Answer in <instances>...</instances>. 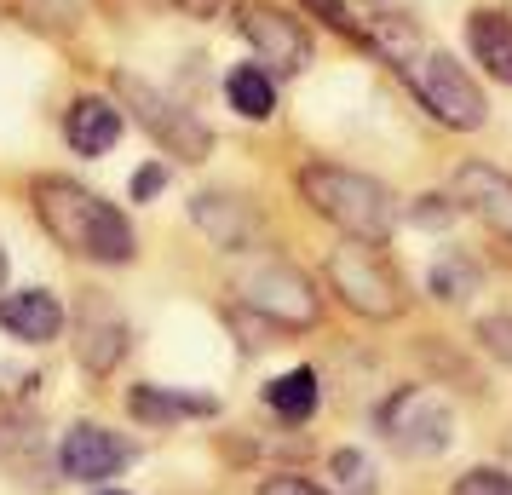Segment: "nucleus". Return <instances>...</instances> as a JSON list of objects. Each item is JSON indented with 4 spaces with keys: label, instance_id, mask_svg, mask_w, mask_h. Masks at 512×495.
Here are the masks:
<instances>
[{
    "label": "nucleus",
    "instance_id": "18",
    "mask_svg": "<svg viewBox=\"0 0 512 495\" xmlns=\"http://www.w3.org/2000/svg\"><path fill=\"white\" fill-rule=\"evenodd\" d=\"M265 403L277 409L282 421H311V409H317V375L311 369H288L265 386Z\"/></svg>",
    "mask_w": 512,
    "mask_h": 495
},
{
    "label": "nucleus",
    "instance_id": "16",
    "mask_svg": "<svg viewBox=\"0 0 512 495\" xmlns=\"http://www.w3.org/2000/svg\"><path fill=\"white\" fill-rule=\"evenodd\" d=\"M466 41H472V58L495 81L512 87V18H501V12H472L466 18Z\"/></svg>",
    "mask_w": 512,
    "mask_h": 495
},
{
    "label": "nucleus",
    "instance_id": "27",
    "mask_svg": "<svg viewBox=\"0 0 512 495\" xmlns=\"http://www.w3.org/2000/svg\"><path fill=\"white\" fill-rule=\"evenodd\" d=\"M259 495H323V490H317V484H305V478L277 472V478H265V484H259Z\"/></svg>",
    "mask_w": 512,
    "mask_h": 495
},
{
    "label": "nucleus",
    "instance_id": "32",
    "mask_svg": "<svg viewBox=\"0 0 512 495\" xmlns=\"http://www.w3.org/2000/svg\"><path fill=\"white\" fill-rule=\"evenodd\" d=\"M507 449H512V438H507Z\"/></svg>",
    "mask_w": 512,
    "mask_h": 495
},
{
    "label": "nucleus",
    "instance_id": "7",
    "mask_svg": "<svg viewBox=\"0 0 512 495\" xmlns=\"http://www.w3.org/2000/svg\"><path fill=\"white\" fill-rule=\"evenodd\" d=\"M236 294H242L248 311L271 317V323H282V329H311V323H317V294H311V283L282 260L248 265L242 283H236Z\"/></svg>",
    "mask_w": 512,
    "mask_h": 495
},
{
    "label": "nucleus",
    "instance_id": "31",
    "mask_svg": "<svg viewBox=\"0 0 512 495\" xmlns=\"http://www.w3.org/2000/svg\"><path fill=\"white\" fill-rule=\"evenodd\" d=\"M98 495H121V490H98Z\"/></svg>",
    "mask_w": 512,
    "mask_h": 495
},
{
    "label": "nucleus",
    "instance_id": "5",
    "mask_svg": "<svg viewBox=\"0 0 512 495\" xmlns=\"http://www.w3.org/2000/svg\"><path fill=\"white\" fill-rule=\"evenodd\" d=\"M403 75H409L415 98L443 121V127H461V133L484 127V116H489L484 93H478V81H472L449 52H415V58L403 64Z\"/></svg>",
    "mask_w": 512,
    "mask_h": 495
},
{
    "label": "nucleus",
    "instance_id": "26",
    "mask_svg": "<svg viewBox=\"0 0 512 495\" xmlns=\"http://www.w3.org/2000/svg\"><path fill=\"white\" fill-rule=\"evenodd\" d=\"M449 219H455V208L443 196H420L415 202V225H449Z\"/></svg>",
    "mask_w": 512,
    "mask_h": 495
},
{
    "label": "nucleus",
    "instance_id": "22",
    "mask_svg": "<svg viewBox=\"0 0 512 495\" xmlns=\"http://www.w3.org/2000/svg\"><path fill=\"white\" fill-rule=\"evenodd\" d=\"M449 495H512V472H495V467H472L466 478H455Z\"/></svg>",
    "mask_w": 512,
    "mask_h": 495
},
{
    "label": "nucleus",
    "instance_id": "1",
    "mask_svg": "<svg viewBox=\"0 0 512 495\" xmlns=\"http://www.w3.org/2000/svg\"><path fill=\"white\" fill-rule=\"evenodd\" d=\"M35 213H41V225L52 231L58 248H70L81 260H98V265H127L133 260V225L121 219L104 196L93 190H81L75 179H35Z\"/></svg>",
    "mask_w": 512,
    "mask_h": 495
},
{
    "label": "nucleus",
    "instance_id": "6",
    "mask_svg": "<svg viewBox=\"0 0 512 495\" xmlns=\"http://www.w3.org/2000/svg\"><path fill=\"white\" fill-rule=\"evenodd\" d=\"M116 93L127 98V110L139 116V127H144L156 144H162V150H173V156H190V162H202V156H208L213 133H208L196 116H190V104L167 98L162 87H150V81H139V75H127V70L116 75Z\"/></svg>",
    "mask_w": 512,
    "mask_h": 495
},
{
    "label": "nucleus",
    "instance_id": "3",
    "mask_svg": "<svg viewBox=\"0 0 512 495\" xmlns=\"http://www.w3.org/2000/svg\"><path fill=\"white\" fill-rule=\"evenodd\" d=\"M328 283L334 294L346 300L357 317H374V323H386L403 311V283H397V271L386 265L380 254V242H340L334 254H328Z\"/></svg>",
    "mask_w": 512,
    "mask_h": 495
},
{
    "label": "nucleus",
    "instance_id": "21",
    "mask_svg": "<svg viewBox=\"0 0 512 495\" xmlns=\"http://www.w3.org/2000/svg\"><path fill=\"white\" fill-rule=\"evenodd\" d=\"M18 12H24L35 29H58V35H70L81 24V6L75 0H18Z\"/></svg>",
    "mask_w": 512,
    "mask_h": 495
},
{
    "label": "nucleus",
    "instance_id": "24",
    "mask_svg": "<svg viewBox=\"0 0 512 495\" xmlns=\"http://www.w3.org/2000/svg\"><path fill=\"white\" fill-rule=\"evenodd\" d=\"M305 6H311V12H317L323 24H334L340 35H363V29H357V18H351L346 0H305Z\"/></svg>",
    "mask_w": 512,
    "mask_h": 495
},
{
    "label": "nucleus",
    "instance_id": "2",
    "mask_svg": "<svg viewBox=\"0 0 512 495\" xmlns=\"http://www.w3.org/2000/svg\"><path fill=\"white\" fill-rule=\"evenodd\" d=\"M300 190H305V202L323 213V219H334V225H340L346 236H357V242H386L392 225H397L392 190L380 185V179H369V173L311 162L300 173Z\"/></svg>",
    "mask_w": 512,
    "mask_h": 495
},
{
    "label": "nucleus",
    "instance_id": "9",
    "mask_svg": "<svg viewBox=\"0 0 512 495\" xmlns=\"http://www.w3.org/2000/svg\"><path fill=\"white\" fill-rule=\"evenodd\" d=\"M133 461V444L116 438V432H104V426L81 421L64 432V444H58V472L75 478V484H98V478H116L121 467Z\"/></svg>",
    "mask_w": 512,
    "mask_h": 495
},
{
    "label": "nucleus",
    "instance_id": "10",
    "mask_svg": "<svg viewBox=\"0 0 512 495\" xmlns=\"http://www.w3.org/2000/svg\"><path fill=\"white\" fill-rule=\"evenodd\" d=\"M121 357H127V317L110 300L87 294L81 311H75V363L87 375H110Z\"/></svg>",
    "mask_w": 512,
    "mask_h": 495
},
{
    "label": "nucleus",
    "instance_id": "8",
    "mask_svg": "<svg viewBox=\"0 0 512 495\" xmlns=\"http://www.w3.org/2000/svg\"><path fill=\"white\" fill-rule=\"evenodd\" d=\"M236 29L248 35V47L282 75H300L311 64V41H305V29L294 18H282L277 6H259V0H242L236 6Z\"/></svg>",
    "mask_w": 512,
    "mask_h": 495
},
{
    "label": "nucleus",
    "instance_id": "14",
    "mask_svg": "<svg viewBox=\"0 0 512 495\" xmlns=\"http://www.w3.org/2000/svg\"><path fill=\"white\" fill-rule=\"evenodd\" d=\"M64 133H70L75 156H104V150L121 139V110L110 104V98H75Z\"/></svg>",
    "mask_w": 512,
    "mask_h": 495
},
{
    "label": "nucleus",
    "instance_id": "28",
    "mask_svg": "<svg viewBox=\"0 0 512 495\" xmlns=\"http://www.w3.org/2000/svg\"><path fill=\"white\" fill-rule=\"evenodd\" d=\"M173 6H179V12H190V18H219L231 0H173Z\"/></svg>",
    "mask_w": 512,
    "mask_h": 495
},
{
    "label": "nucleus",
    "instance_id": "4",
    "mask_svg": "<svg viewBox=\"0 0 512 495\" xmlns=\"http://www.w3.org/2000/svg\"><path fill=\"white\" fill-rule=\"evenodd\" d=\"M380 432H386V444L403 461H432L455 438V415H449V403L438 392L403 386V392H392V398L380 403Z\"/></svg>",
    "mask_w": 512,
    "mask_h": 495
},
{
    "label": "nucleus",
    "instance_id": "11",
    "mask_svg": "<svg viewBox=\"0 0 512 495\" xmlns=\"http://www.w3.org/2000/svg\"><path fill=\"white\" fill-rule=\"evenodd\" d=\"M190 219H196V231L208 236L213 248H225V254L254 248V236H259V213L248 208L242 196H225V190H202V196H190Z\"/></svg>",
    "mask_w": 512,
    "mask_h": 495
},
{
    "label": "nucleus",
    "instance_id": "19",
    "mask_svg": "<svg viewBox=\"0 0 512 495\" xmlns=\"http://www.w3.org/2000/svg\"><path fill=\"white\" fill-rule=\"evenodd\" d=\"M478 283H484V271H478L472 260H461V254H449V260L432 265V294L449 300V306H455V300H472Z\"/></svg>",
    "mask_w": 512,
    "mask_h": 495
},
{
    "label": "nucleus",
    "instance_id": "29",
    "mask_svg": "<svg viewBox=\"0 0 512 495\" xmlns=\"http://www.w3.org/2000/svg\"><path fill=\"white\" fill-rule=\"evenodd\" d=\"M24 380H35V375H29V369H0V392H12V398H18V392H29Z\"/></svg>",
    "mask_w": 512,
    "mask_h": 495
},
{
    "label": "nucleus",
    "instance_id": "15",
    "mask_svg": "<svg viewBox=\"0 0 512 495\" xmlns=\"http://www.w3.org/2000/svg\"><path fill=\"white\" fill-rule=\"evenodd\" d=\"M219 403L202 398V392H167V386H133L127 392V415L144 426H173V421H190V415H213Z\"/></svg>",
    "mask_w": 512,
    "mask_h": 495
},
{
    "label": "nucleus",
    "instance_id": "20",
    "mask_svg": "<svg viewBox=\"0 0 512 495\" xmlns=\"http://www.w3.org/2000/svg\"><path fill=\"white\" fill-rule=\"evenodd\" d=\"M328 484L340 495H374V467L369 455H357V449H340V455H328Z\"/></svg>",
    "mask_w": 512,
    "mask_h": 495
},
{
    "label": "nucleus",
    "instance_id": "30",
    "mask_svg": "<svg viewBox=\"0 0 512 495\" xmlns=\"http://www.w3.org/2000/svg\"><path fill=\"white\" fill-rule=\"evenodd\" d=\"M0 288H6V242H0Z\"/></svg>",
    "mask_w": 512,
    "mask_h": 495
},
{
    "label": "nucleus",
    "instance_id": "25",
    "mask_svg": "<svg viewBox=\"0 0 512 495\" xmlns=\"http://www.w3.org/2000/svg\"><path fill=\"white\" fill-rule=\"evenodd\" d=\"M162 185H167V167L162 162H144L127 190H133V202H150V196H162Z\"/></svg>",
    "mask_w": 512,
    "mask_h": 495
},
{
    "label": "nucleus",
    "instance_id": "12",
    "mask_svg": "<svg viewBox=\"0 0 512 495\" xmlns=\"http://www.w3.org/2000/svg\"><path fill=\"white\" fill-rule=\"evenodd\" d=\"M455 202L466 213H478L495 236H512V179L489 162L455 167Z\"/></svg>",
    "mask_w": 512,
    "mask_h": 495
},
{
    "label": "nucleus",
    "instance_id": "13",
    "mask_svg": "<svg viewBox=\"0 0 512 495\" xmlns=\"http://www.w3.org/2000/svg\"><path fill=\"white\" fill-rule=\"evenodd\" d=\"M0 329L12 334V340L47 346L64 329V306H58V294H47V288H18V294L0 300Z\"/></svg>",
    "mask_w": 512,
    "mask_h": 495
},
{
    "label": "nucleus",
    "instance_id": "23",
    "mask_svg": "<svg viewBox=\"0 0 512 495\" xmlns=\"http://www.w3.org/2000/svg\"><path fill=\"white\" fill-rule=\"evenodd\" d=\"M478 340H484L489 357L512 363V317H507V311H501V317H484V323H478Z\"/></svg>",
    "mask_w": 512,
    "mask_h": 495
},
{
    "label": "nucleus",
    "instance_id": "17",
    "mask_svg": "<svg viewBox=\"0 0 512 495\" xmlns=\"http://www.w3.org/2000/svg\"><path fill=\"white\" fill-rule=\"evenodd\" d=\"M225 98H231V110L242 121H265L277 110V87H271V70H259V64H236L225 75Z\"/></svg>",
    "mask_w": 512,
    "mask_h": 495
}]
</instances>
